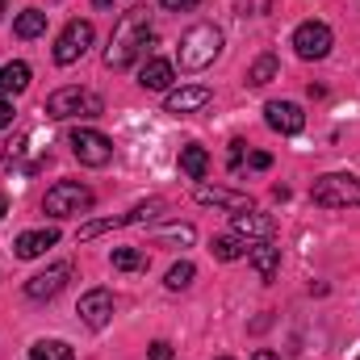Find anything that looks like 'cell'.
I'll return each instance as SVG.
<instances>
[{"instance_id":"7a4b0ae2","label":"cell","mask_w":360,"mask_h":360,"mask_svg":"<svg viewBox=\"0 0 360 360\" xmlns=\"http://www.w3.org/2000/svg\"><path fill=\"white\" fill-rule=\"evenodd\" d=\"M218 55H222V30L218 25L201 21V25H193V30L180 34V46H176L180 72H205Z\"/></svg>"},{"instance_id":"4dcf8cb0","label":"cell","mask_w":360,"mask_h":360,"mask_svg":"<svg viewBox=\"0 0 360 360\" xmlns=\"http://www.w3.org/2000/svg\"><path fill=\"white\" fill-rule=\"evenodd\" d=\"M4 214H8V197H0V218H4Z\"/></svg>"},{"instance_id":"9a60e30c","label":"cell","mask_w":360,"mask_h":360,"mask_svg":"<svg viewBox=\"0 0 360 360\" xmlns=\"http://www.w3.org/2000/svg\"><path fill=\"white\" fill-rule=\"evenodd\" d=\"M55 243H59V231H55V226H38V231H25V235H17L13 252H17V260H34V256L51 252Z\"/></svg>"},{"instance_id":"277c9868","label":"cell","mask_w":360,"mask_h":360,"mask_svg":"<svg viewBox=\"0 0 360 360\" xmlns=\"http://www.w3.org/2000/svg\"><path fill=\"white\" fill-rule=\"evenodd\" d=\"M310 201L323 210H352L360 205V176L352 172H327L310 184Z\"/></svg>"},{"instance_id":"cb8c5ba5","label":"cell","mask_w":360,"mask_h":360,"mask_svg":"<svg viewBox=\"0 0 360 360\" xmlns=\"http://www.w3.org/2000/svg\"><path fill=\"white\" fill-rule=\"evenodd\" d=\"M109 260H113V269H117V272H139V269H147V256H143V252H134V248H117Z\"/></svg>"},{"instance_id":"7402d4cb","label":"cell","mask_w":360,"mask_h":360,"mask_svg":"<svg viewBox=\"0 0 360 360\" xmlns=\"http://www.w3.org/2000/svg\"><path fill=\"white\" fill-rule=\"evenodd\" d=\"M25 360H76V352H72L63 340H38Z\"/></svg>"},{"instance_id":"4fadbf2b","label":"cell","mask_w":360,"mask_h":360,"mask_svg":"<svg viewBox=\"0 0 360 360\" xmlns=\"http://www.w3.org/2000/svg\"><path fill=\"white\" fill-rule=\"evenodd\" d=\"M109 319H113V293L109 289H89L80 297V323L92 327V331H101Z\"/></svg>"},{"instance_id":"e575fe53","label":"cell","mask_w":360,"mask_h":360,"mask_svg":"<svg viewBox=\"0 0 360 360\" xmlns=\"http://www.w3.org/2000/svg\"><path fill=\"white\" fill-rule=\"evenodd\" d=\"M356 360H360V356H356Z\"/></svg>"},{"instance_id":"4316f807","label":"cell","mask_w":360,"mask_h":360,"mask_svg":"<svg viewBox=\"0 0 360 360\" xmlns=\"http://www.w3.org/2000/svg\"><path fill=\"white\" fill-rule=\"evenodd\" d=\"M147 356H151V360H172V344H168V340H155Z\"/></svg>"},{"instance_id":"6da1fadb","label":"cell","mask_w":360,"mask_h":360,"mask_svg":"<svg viewBox=\"0 0 360 360\" xmlns=\"http://www.w3.org/2000/svg\"><path fill=\"white\" fill-rule=\"evenodd\" d=\"M147 46H151V13H147L143 4H134V8H126V13L117 17V25H113V38H109V46H105V68H109V72H126Z\"/></svg>"},{"instance_id":"3957f363","label":"cell","mask_w":360,"mask_h":360,"mask_svg":"<svg viewBox=\"0 0 360 360\" xmlns=\"http://www.w3.org/2000/svg\"><path fill=\"white\" fill-rule=\"evenodd\" d=\"M46 113L55 122H72V117H101L105 113V101L101 92L80 89V84H68V89H55L46 96Z\"/></svg>"},{"instance_id":"8992f818","label":"cell","mask_w":360,"mask_h":360,"mask_svg":"<svg viewBox=\"0 0 360 360\" xmlns=\"http://www.w3.org/2000/svg\"><path fill=\"white\" fill-rule=\"evenodd\" d=\"M68 147H72V155H76L84 168H105V164H113V143H109L101 130L76 126V130L68 134Z\"/></svg>"},{"instance_id":"f546056e","label":"cell","mask_w":360,"mask_h":360,"mask_svg":"<svg viewBox=\"0 0 360 360\" xmlns=\"http://www.w3.org/2000/svg\"><path fill=\"white\" fill-rule=\"evenodd\" d=\"M252 360H281L276 352H269V348H260V352H252Z\"/></svg>"},{"instance_id":"5b68a950","label":"cell","mask_w":360,"mask_h":360,"mask_svg":"<svg viewBox=\"0 0 360 360\" xmlns=\"http://www.w3.org/2000/svg\"><path fill=\"white\" fill-rule=\"evenodd\" d=\"M92 201H96V197H92L89 184H80V180H59V184L46 188L42 210H46L51 218H76V214H89Z\"/></svg>"},{"instance_id":"9c48e42d","label":"cell","mask_w":360,"mask_h":360,"mask_svg":"<svg viewBox=\"0 0 360 360\" xmlns=\"http://www.w3.org/2000/svg\"><path fill=\"white\" fill-rule=\"evenodd\" d=\"M72 264L68 260H59V264H51V269H42V272H34L30 281H25V297L30 302H51L55 293H63V285L72 281Z\"/></svg>"},{"instance_id":"8fae6325","label":"cell","mask_w":360,"mask_h":360,"mask_svg":"<svg viewBox=\"0 0 360 360\" xmlns=\"http://www.w3.org/2000/svg\"><path fill=\"white\" fill-rule=\"evenodd\" d=\"M231 231L243 235L248 243L272 239V235H276V218H272V214H260V210L252 205V210H243V214H231Z\"/></svg>"},{"instance_id":"5bb4252c","label":"cell","mask_w":360,"mask_h":360,"mask_svg":"<svg viewBox=\"0 0 360 360\" xmlns=\"http://www.w3.org/2000/svg\"><path fill=\"white\" fill-rule=\"evenodd\" d=\"M248 264L256 269L260 281H272V276L281 272V248H276L272 239H256V243H248Z\"/></svg>"},{"instance_id":"836d02e7","label":"cell","mask_w":360,"mask_h":360,"mask_svg":"<svg viewBox=\"0 0 360 360\" xmlns=\"http://www.w3.org/2000/svg\"><path fill=\"white\" fill-rule=\"evenodd\" d=\"M218 360H231V356H218Z\"/></svg>"},{"instance_id":"44dd1931","label":"cell","mask_w":360,"mask_h":360,"mask_svg":"<svg viewBox=\"0 0 360 360\" xmlns=\"http://www.w3.org/2000/svg\"><path fill=\"white\" fill-rule=\"evenodd\" d=\"M13 34H17V38H38V34H46V13H42V8H25V13H17Z\"/></svg>"},{"instance_id":"d6a6232c","label":"cell","mask_w":360,"mask_h":360,"mask_svg":"<svg viewBox=\"0 0 360 360\" xmlns=\"http://www.w3.org/2000/svg\"><path fill=\"white\" fill-rule=\"evenodd\" d=\"M4 8H8V0H0V17H4Z\"/></svg>"},{"instance_id":"ac0fdd59","label":"cell","mask_w":360,"mask_h":360,"mask_svg":"<svg viewBox=\"0 0 360 360\" xmlns=\"http://www.w3.org/2000/svg\"><path fill=\"white\" fill-rule=\"evenodd\" d=\"M30 63H21V59H13V63H4L0 68V92L4 96H17V92H25L30 89Z\"/></svg>"},{"instance_id":"83f0119b","label":"cell","mask_w":360,"mask_h":360,"mask_svg":"<svg viewBox=\"0 0 360 360\" xmlns=\"http://www.w3.org/2000/svg\"><path fill=\"white\" fill-rule=\"evenodd\" d=\"M4 126H13V101L0 92V130H4Z\"/></svg>"},{"instance_id":"30bf717a","label":"cell","mask_w":360,"mask_h":360,"mask_svg":"<svg viewBox=\"0 0 360 360\" xmlns=\"http://www.w3.org/2000/svg\"><path fill=\"white\" fill-rule=\"evenodd\" d=\"M264 122H269V130H276V134H302L306 113H302L297 101H269L264 105Z\"/></svg>"},{"instance_id":"ffe728a7","label":"cell","mask_w":360,"mask_h":360,"mask_svg":"<svg viewBox=\"0 0 360 360\" xmlns=\"http://www.w3.org/2000/svg\"><path fill=\"white\" fill-rule=\"evenodd\" d=\"M210 252H214L218 260H226V264H231V260H243V256H248V239L231 231V235H218V239L210 243Z\"/></svg>"},{"instance_id":"1f68e13d","label":"cell","mask_w":360,"mask_h":360,"mask_svg":"<svg viewBox=\"0 0 360 360\" xmlns=\"http://www.w3.org/2000/svg\"><path fill=\"white\" fill-rule=\"evenodd\" d=\"M92 4H96V8H109V4H113V0H92Z\"/></svg>"},{"instance_id":"2e32d148","label":"cell","mask_w":360,"mask_h":360,"mask_svg":"<svg viewBox=\"0 0 360 360\" xmlns=\"http://www.w3.org/2000/svg\"><path fill=\"white\" fill-rule=\"evenodd\" d=\"M210 105V89L205 84H188V89H172L168 92V101H164V109L168 113H197V109H205Z\"/></svg>"},{"instance_id":"ba28073f","label":"cell","mask_w":360,"mask_h":360,"mask_svg":"<svg viewBox=\"0 0 360 360\" xmlns=\"http://www.w3.org/2000/svg\"><path fill=\"white\" fill-rule=\"evenodd\" d=\"M89 46H92V21H80V17H76V21H68L63 34L55 38V63L68 68V63H76Z\"/></svg>"},{"instance_id":"52a82bcc","label":"cell","mask_w":360,"mask_h":360,"mask_svg":"<svg viewBox=\"0 0 360 360\" xmlns=\"http://www.w3.org/2000/svg\"><path fill=\"white\" fill-rule=\"evenodd\" d=\"M331 46H335V34H331L327 21H302V25L293 30V51H297V59H306V63L327 59Z\"/></svg>"},{"instance_id":"d4e9b609","label":"cell","mask_w":360,"mask_h":360,"mask_svg":"<svg viewBox=\"0 0 360 360\" xmlns=\"http://www.w3.org/2000/svg\"><path fill=\"white\" fill-rule=\"evenodd\" d=\"M193 276H197V269H193L188 260H180V264H172V269H168L164 285H168L172 293H180V289H188V285H193Z\"/></svg>"},{"instance_id":"7c38bea8","label":"cell","mask_w":360,"mask_h":360,"mask_svg":"<svg viewBox=\"0 0 360 360\" xmlns=\"http://www.w3.org/2000/svg\"><path fill=\"white\" fill-rule=\"evenodd\" d=\"M193 197H197L201 205H218V210H226V214H243V210H252V197H248V193H235V188H214V184H201V180H197Z\"/></svg>"},{"instance_id":"d6986e66","label":"cell","mask_w":360,"mask_h":360,"mask_svg":"<svg viewBox=\"0 0 360 360\" xmlns=\"http://www.w3.org/2000/svg\"><path fill=\"white\" fill-rule=\"evenodd\" d=\"M180 172H184L188 180H205V172H210V151L197 147V143L180 147Z\"/></svg>"},{"instance_id":"603a6c76","label":"cell","mask_w":360,"mask_h":360,"mask_svg":"<svg viewBox=\"0 0 360 360\" xmlns=\"http://www.w3.org/2000/svg\"><path fill=\"white\" fill-rule=\"evenodd\" d=\"M276 68H281L276 55H260V59L248 68V84H252V89H264L269 80H276Z\"/></svg>"},{"instance_id":"e0dca14e","label":"cell","mask_w":360,"mask_h":360,"mask_svg":"<svg viewBox=\"0 0 360 360\" xmlns=\"http://www.w3.org/2000/svg\"><path fill=\"white\" fill-rule=\"evenodd\" d=\"M172 80H176V68H172L168 59H147V63L139 68V84L147 92H168Z\"/></svg>"},{"instance_id":"f1b7e54d","label":"cell","mask_w":360,"mask_h":360,"mask_svg":"<svg viewBox=\"0 0 360 360\" xmlns=\"http://www.w3.org/2000/svg\"><path fill=\"white\" fill-rule=\"evenodd\" d=\"M164 8H172V13H184V8H197L201 0H160Z\"/></svg>"},{"instance_id":"484cf974","label":"cell","mask_w":360,"mask_h":360,"mask_svg":"<svg viewBox=\"0 0 360 360\" xmlns=\"http://www.w3.org/2000/svg\"><path fill=\"white\" fill-rule=\"evenodd\" d=\"M248 168L264 172V168H272V155H269V151H252V155H248Z\"/></svg>"}]
</instances>
